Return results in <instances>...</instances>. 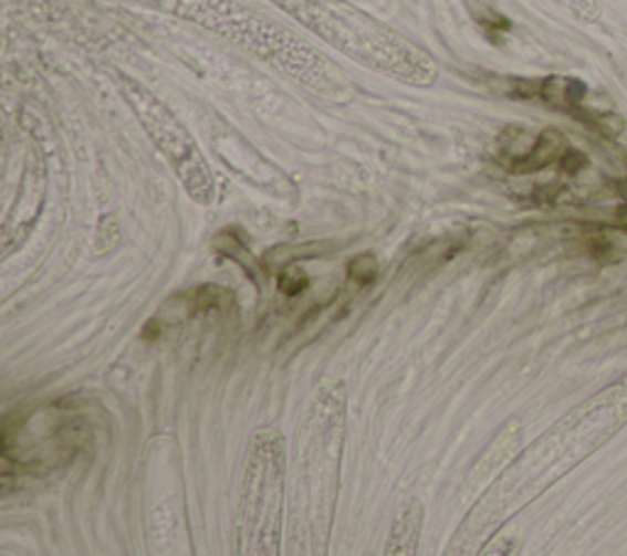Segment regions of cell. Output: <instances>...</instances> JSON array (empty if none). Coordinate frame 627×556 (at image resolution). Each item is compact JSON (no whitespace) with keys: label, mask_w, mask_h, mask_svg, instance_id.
Segmentation results:
<instances>
[{"label":"cell","mask_w":627,"mask_h":556,"mask_svg":"<svg viewBox=\"0 0 627 556\" xmlns=\"http://www.w3.org/2000/svg\"><path fill=\"white\" fill-rule=\"evenodd\" d=\"M284 13L368 70L412 86H431L439 66L415 42L346 0H272Z\"/></svg>","instance_id":"6da1fadb"},{"label":"cell","mask_w":627,"mask_h":556,"mask_svg":"<svg viewBox=\"0 0 627 556\" xmlns=\"http://www.w3.org/2000/svg\"><path fill=\"white\" fill-rule=\"evenodd\" d=\"M288 495V441L275 427H260L250 439L238 501V547L243 556H278Z\"/></svg>","instance_id":"277c9868"},{"label":"cell","mask_w":627,"mask_h":556,"mask_svg":"<svg viewBox=\"0 0 627 556\" xmlns=\"http://www.w3.org/2000/svg\"><path fill=\"white\" fill-rule=\"evenodd\" d=\"M167 13L219 32L221 38L241 44L243 50L258 54L260 60L278 66L280 72L294 76L296 82L324 91L328 86V64L310 44L294 38L278 22H270L250 10L226 3V0H159Z\"/></svg>","instance_id":"3957f363"},{"label":"cell","mask_w":627,"mask_h":556,"mask_svg":"<svg viewBox=\"0 0 627 556\" xmlns=\"http://www.w3.org/2000/svg\"><path fill=\"white\" fill-rule=\"evenodd\" d=\"M121 91L135 111V116L140 118L143 128L150 135L157 150L163 153L181 185H185L187 195L197 203H211L216 197L211 167L203 160L199 145L194 140V135L185 128V123H181L153 91H147L143 84L133 82V78L121 76Z\"/></svg>","instance_id":"5b68a950"},{"label":"cell","mask_w":627,"mask_h":556,"mask_svg":"<svg viewBox=\"0 0 627 556\" xmlns=\"http://www.w3.org/2000/svg\"><path fill=\"white\" fill-rule=\"evenodd\" d=\"M425 503L419 497H407V501L397 507L393 517L390 535H387L385 556H415L419 549L421 527H425Z\"/></svg>","instance_id":"8992f818"},{"label":"cell","mask_w":627,"mask_h":556,"mask_svg":"<svg viewBox=\"0 0 627 556\" xmlns=\"http://www.w3.org/2000/svg\"><path fill=\"white\" fill-rule=\"evenodd\" d=\"M346 385L336 380L324 385L316 395L310 415L304 419L300 444V507L302 529H306L312 549L314 544L326 552L332 537V522L336 513L341 453L346 437Z\"/></svg>","instance_id":"7a4b0ae2"}]
</instances>
